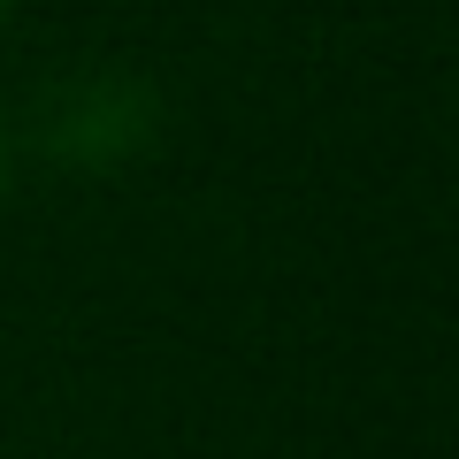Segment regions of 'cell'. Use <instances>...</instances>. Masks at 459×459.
I'll use <instances>...</instances> for the list:
<instances>
[{
    "label": "cell",
    "instance_id": "cell-2",
    "mask_svg": "<svg viewBox=\"0 0 459 459\" xmlns=\"http://www.w3.org/2000/svg\"><path fill=\"white\" fill-rule=\"evenodd\" d=\"M8 8H16V0H0V23H8Z\"/></svg>",
    "mask_w": 459,
    "mask_h": 459
},
{
    "label": "cell",
    "instance_id": "cell-3",
    "mask_svg": "<svg viewBox=\"0 0 459 459\" xmlns=\"http://www.w3.org/2000/svg\"><path fill=\"white\" fill-rule=\"evenodd\" d=\"M0 169H8V146H0Z\"/></svg>",
    "mask_w": 459,
    "mask_h": 459
},
{
    "label": "cell",
    "instance_id": "cell-1",
    "mask_svg": "<svg viewBox=\"0 0 459 459\" xmlns=\"http://www.w3.org/2000/svg\"><path fill=\"white\" fill-rule=\"evenodd\" d=\"M31 138L62 169H123L138 153H153V138H161V100L131 69H69V77H54L39 92Z\"/></svg>",
    "mask_w": 459,
    "mask_h": 459
}]
</instances>
